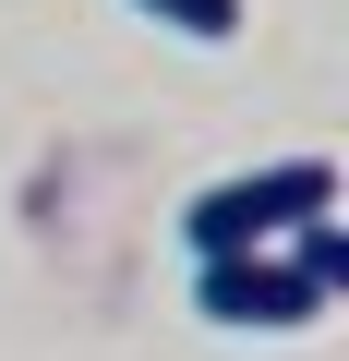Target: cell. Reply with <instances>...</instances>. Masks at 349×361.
Masks as SVG:
<instances>
[{
	"label": "cell",
	"mask_w": 349,
	"mask_h": 361,
	"mask_svg": "<svg viewBox=\"0 0 349 361\" xmlns=\"http://www.w3.org/2000/svg\"><path fill=\"white\" fill-rule=\"evenodd\" d=\"M313 205H337V169H325V157H265V169H241V180H205V193L181 205V241H193V253H253V241H277V229L313 217Z\"/></svg>",
	"instance_id": "obj_1"
},
{
	"label": "cell",
	"mask_w": 349,
	"mask_h": 361,
	"mask_svg": "<svg viewBox=\"0 0 349 361\" xmlns=\"http://www.w3.org/2000/svg\"><path fill=\"white\" fill-rule=\"evenodd\" d=\"M133 13H157L169 37H193V49H229L241 37V0H133Z\"/></svg>",
	"instance_id": "obj_3"
},
{
	"label": "cell",
	"mask_w": 349,
	"mask_h": 361,
	"mask_svg": "<svg viewBox=\"0 0 349 361\" xmlns=\"http://www.w3.org/2000/svg\"><path fill=\"white\" fill-rule=\"evenodd\" d=\"M193 313L229 325V337H301V325H325L337 301L289 265V241H253V253H193Z\"/></svg>",
	"instance_id": "obj_2"
}]
</instances>
